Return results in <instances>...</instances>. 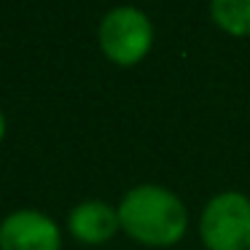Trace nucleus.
<instances>
[{
  "instance_id": "obj_6",
  "label": "nucleus",
  "mask_w": 250,
  "mask_h": 250,
  "mask_svg": "<svg viewBox=\"0 0 250 250\" xmlns=\"http://www.w3.org/2000/svg\"><path fill=\"white\" fill-rule=\"evenodd\" d=\"M210 19L229 38H250V0H210Z\"/></svg>"
},
{
  "instance_id": "obj_5",
  "label": "nucleus",
  "mask_w": 250,
  "mask_h": 250,
  "mask_svg": "<svg viewBox=\"0 0 250 250\" xmlns=\"http://www.w3.org/2000/svg\"><path fill=\"white\" fill-rule=\"evenodd\" d=\"M67 231L81 245H105L121 231L119 210L105 199H83L67 212Z\"/></svg>"
},
{
  "instance_id": "obj_2",
  "label": "nucleus",
  "mask_w": 250,
  "mask_h": 250,
  "mask_svg": "<svg viewBox=\"0 0 250 250\" xmlns=\"http://www.w3.org/2000/svg\"><path fill=\"white\" fill-rule=\"evenodd\" d=\"M97 43L108 62L119 67H135L151 54L156 43V27L143 8L116 6L100 19Z\"/></svg>"
},
{
  "instance_id": "obj_4",
  "label": "nucleus",
  "mask_w": 250,
  "mask_h": 250,
  "mask_svg": "<svg viewBox=\"0 0 250 250\" xmlns=\"http://www.w3.org/2000/svg\"><path fill=\"white\" fill-rule=\"evenodd\" d=\"M0 250H62L60 223L41 210H17L0 221Z\"/></svg>"
},
{
  "instance_id": "obj_3",
  "label": "nucleus",
  "mask_w": 250,
  "mask_h": 250,
  "mask_svg": "<svg viewBox=\"0 0 250 250\" xmlns=\"http://www.w3.org/2000/svg\"><path fill=\"white\" fill-rule=\"evenodd\" d=\"M199 242L205 250L250 248V196L242 191H218L199 212Z\"/></svg>"
},
{
  "instance_id": "obj_7",
  "label": "nucleus",
  "mask_w": 250,
  "mask_h": 250,
  "mask_svg": "<svg viewBox=\"0 0 250 250\" xmlns=\"http://www.w3.org/2000/svg\"><path fill=\"white\" fill-rule=\"evenodd\" d=\"M3 137H6V116L0 110V143H3Z\"/></svg>"
},
{
  "instance_id": "obj_8",
  "label": "nucleus",
  "mask_w": 250,
  "mask_h": 250,
  "mask_svg": "<svg viewBox=\"0 0 250 250\" xmlns=\"http://www.w3.org/2000/svg\"><path fill=\"white\" fill-rule=\"evenodd\" d=\"M248 250H250V248H248Z\"/></svg>"
},
{
  "instance_id": "obj_1",
  "label": "nucleus",
  "mask_w": 250,
  "mask_h": 250,
  "mask_svg": "<svg viewBox=\"0 0 250 250\" xmlns=\"http://www.w3.org/2000/svg\"><path fill=\"white\" fill-rule=\"evenodd\" d=\"M121 231L143 248L167 250L188 231V207L172 188L159 183L132 186L116 205Z\"/></svg>"
}]
</instances>
